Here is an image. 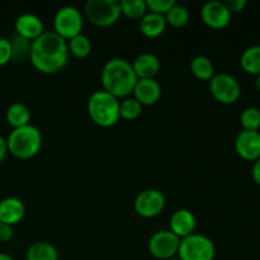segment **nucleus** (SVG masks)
<instances>
[{"label": "nucleus", "mask_w": 260, "mask_h": 260, "mask_svg": "<svg viewBox=\"0 0 260 260\" xmlns=\"http://www.w3.org/2000/svg\"><path fill=\"white\" fill-rule=\"evenodd\" d=\"M30 63L40 73L51 75L62 70L69 60L68 41L53 30L45 32L30 42Z\"/></svg>", "instance_id": "obj_1"}, {"label": "nucleus", "mask_w": 260, "mask_h": 260, "mask_svg": "<svg viewBox=\"0 0 260 260\" xmlns=\"http://www.w3.org/2000/svg\"><path fill=\"white\" fill-rule=\"evenodd\" d=\"M101 81L103 89L111 95L126 98L134 91L137 76L129 61L121 57H114L107 61L102 69Z\"/></svg>", "instance_id": "obj_2"}, {"label": "nucleus", "mask_w": 260, "mask_h": 260, "mask_svg": "<svg viewBox=\"0 0 260 260\" xmlns=\"http://www.w3.org/2000/svg\"><path fill=\"white\" fill-rule=\"evenodd\" d=\"M8 152L20 160L32 159L41 151L42 135L33 124L14 128L7 139Z\"/></svg>", "instance_id": "obj_3"}, {"label": "nucleus", "mask_w": 260, "mask_h": 260, "mask_svg": "<svg viewBox=\"0 0 260 260\" xmlns=\"http://www.w3.org/2000/svg\"><path fill=\"white\" fill-rule=\"evenodd\" d=\"M88 114L99 127L109 128L118 123L119 102L104 90H96L88 99Z\"/></svg>", "instance_id": "obj_4"}, {"label": "nucleus", "mask_w": 260, "mask_h": 260, "mask_svg": "<svg viewBox=\"0 0 260 260\" xmlns=\"http://www.w3.org/2000/svg\"><path fill=\"white\" fill-rule=\"evenodd\" d=\"M85 18L96 27H109L121 18V5L117 0H88L84 5Z\"/></svg>", "instance_id": "obj_5"}, {"label": "nucleus", "mask_w": 260, "mask_h": 260, "mask_svg": "<svg viewBox=\"0 0 260 260\" xmlns=\"http://www.w3.org/2000/svg\"><path fill=\"white\" fill-rule=\"evenodd\" d=\"M216 248L213 241L202 234H192L182 239L178 249L180 260H213Z\"/></svg>", "instance_id": "obj_6"}, {"label": "nucleus", "mask_w": 260, "mask_h": 260, "mask_svg": "<svg viewBox=\"0 0 260 260\" xmlns=\"http://www.w3.org/2000/svg\"><path fill=\"white\" fill-rule=\"evenodd\" d=\"M84 27L83 14L73 5L61 7L53 17V32L65 41L80 35Z\"/></svg>", "instance_id": "obj_7"}, {"label": "nucleus", "mask_w": 260, "mask_h": 260, "mask_svg": "<svg viewBox=\"0 0 260 260\" xmlns=\"http://www.w3.org/2000/svg\"><path fill=\"white\" fill-rule=\"evenodd\" d=\"M210 93L218 103L230 106L236 103L240 98L241 86L230 74H215V76L210 80Z\"/></svg>", "instance_id": "obj_8"}, {"label": "nucleus", "mask_w": 260, "mask_h": 260, "mask_svg": "<svg viewBox=\"0 0 260 260\" xmlns=\"http://www.w3.org/2000/svg\"><path fill=\"white\" fill-rule=\"evenodd\" d=\"M167 200L157 189H145L136 196L134 202L135 212L144 218H154L164 211Z\"/></svg>", "instance_id": "obj_9"}, {"label": "nucleus", "mask_w": 260, "mask_h": 260, "mask_svg": "<svg viewBox=\"0 0 260 260\" xmlns=\"http://www.w3.org/2000/svg\"><path fill=\"white\" fill-rule=\"evenodd\" d=\"M180 239L170 230H160L152 234L149 240V251L154 258L168 260L178 255Z\"/></svg>", "instance_id": "obj_10"}, {"label": "nucleus", "mask_w": 260, "mask_h": 260, "mask_svg": "<svg viewBox=\"0 0 260 260\" xmlns=\"http://www.w3.org/2000/svg\"><path fill=\"white\" fill-rule=\"evenodd\" d=\"M231 13L222 2H208L201 10V18L207 27L212 29H222L231 22Z\"/></svg>", "instance_id": "obj_11"}, {"label": "nucleus", "mask_w": 260, "mask_h": 260, "mask_svg": "<svg viewBox=\"0 0 260 260\" xmlns=\"http://www.w3.org/2000/svg\"><path fill=\"white\" fill-rule=\"evenodd\" d=\"M236 154L246 161H255L260 157V132L245 131L239 132L235 140Z\"/></svg>", "instance_id": "obj_12"}, {"label": "nucleus", "mask_w": 260, "mask_h": 260, "mask_svg": "<svg viewBox=\"0 0 260 260\" xmlns=\"http://www.w3.org/2000/svg\"><path fill=\"white\" fill-rule=\"evenodd\" d=\"M14 28L17 36L30 41V42L45 33V25H43L42 19L37 15L30 14V13L20 14L15 19Z\"/></svg>", "instance_id": "obj_13"}, {"label": "nucleus", "mask_w": 260, "mask_h": 260, "mask_svg": "<svg viewBox=\"0 0 260 260\" xmlns=\"http://www.w3.org/2000/svg\"><path fill=\"white\" fill-rule=\"evenodd\" d=\"M132 94L141 106H154L161 98V86L155 79H137Z\"/></svg>", "instance_id": "obj_14"}, {"label": "nucleus", "mask_w": 260, "mask_h": 260, "mask_svg": "<svg viewBox=\"0 0 260 260\" xmlns=\"http://www.w3.org/2000/svg\"><path fill=\"white\" fill-rule=\"evenodd\" d=\"M196 223L197 221H196V216L193 215L192 211L183 208V210L175 211L172 215L169 230L182 240V239L194 234Z\"/></svg>", "instance_id": "obj_15"}, {"label": "nucleus", "mask_w": 260, "mask_h": 260, "mask_svg": "<svg viewBox=\"0 0 260 260\" xmlns=\"http://www.w3.org/2000/svg\"><path fill=\"white\" fill-rule=\"evenodd\" d=\"M25 215V206L19 198L8 197L0 201V222L14 226L23 220Z\"/></svg>", "instance_id": "obj_16"}, {"label": "nucleus", "mask_w": 260, "mask_h": 260, "mask_svg": "<svg viewBox=\"0 0 260 260\" xmlns=\"http://www.w3.org/2000/svg\"><path fill=\"white\" fill-rule=\"evenodd\" d=\"M137 79H155L160 71V60L152 53H141L132 62Z\"/></svg>", "instance_id": "obj_17"}, {"label": "nucleus", "mask_w": 260, "mask_h": 260, "mask_svg": "<svg viewBox=\"0 0 260 260\" xmlns=\"http://www.w3.org/2000/svg\"><path fill=\"white\" fill-rule=\"evenodd\" d=\"M165 28H167V22L164 15L147 12L140 19V30L147 38L159 37L164 33Z\"/></svg>", "instance_id": "obj_18"}, {"label": "nucleus", "mask_w": 260, "mask_h": 260, "mask_svg": "<svg viewBox=\"0 0 260 260\" xmlns=\"http://www.w3.org/2000/svg\"><path fill=\"white\" fill-rule=\"evenodd\" d=\"M5 118H7L9 126L13 127V129L19 128V127L29 124L30 111L24 103L17 102V103H13L8 107Z\"/></svg>", "instance_id": "obj_19"}, {"label": "nucleus", "mask_w": 260, "mask_h": 260, "mask_svg": "<svg viewBox=\"0 0 260 260\" xmlns=\"http://www.w3.org/2000/svg\"><path fill=\"white\" fill-rule=\"evenodd\" d=\"M25 260H58V251L51 243L37 241L28 248Z\"/></svg>", "instance_id": "obj_20"}, {"label": "nucleus", "mask_w": 260, "mask_h": 260, "mask_svg": "<svg viewBox=\"0 0 260 260\" xmlns=\"http://www.w3.org/2000/svg\"><path fill=\"white\" fill-rule=\"evenodd\" d=\"M240 66L246 74L260 75V46L246 48L240 57Z\"/></svg>", "instance_id": "obj_21"}, {"label": "nucleus", "mask_w": 260, "mask_h": 260, "mask_svg": "<svg viewBox=\"0 0 260 260\" xmlns=\"http://www.w3.org/2000/svg\"><path fill=\"white\" fill-rule=\"evenodd\" d=\"M190 71L194 78L203 81H210L215 76V68L212 61L206 56H196L190 61Z\"/></svg>", "instance_id": "obj_22"}, {"label": "nucleus", "mask_w": 260, "mask_h": 260, "mask_svg": "<svg viewBox=\"0 0 260 260\" xmlns=\"http://www.w3.org/2000/svg\"><path fill=\"white\" fill-rule=\"evenodd\" d=\"M68 48L69 53H71L74 57L85 58L91 52V42L85 35L80 33L68 41Z\"/></svg>", "instance_id": "obj_23"}, {"label": "nucleus", "mask_w": 260, "mask_h": 260, "mask_svg": "<svg viewBox=\"0 0 260 260\" xmlns=\"http://www.w3.org/2000/svg\"><path fill=\"white\" fill-rule=\"evenodd\" d=\"M164 17L167 25H170L173 28H183L189 22V12H188V9L183 5L177 4V3L170 8V10Z\"/></svg>", "instance_id": "obj_24"}, {"label": "nucleus", "mask_w": 260, "mask_h": 260, "mask_svg": "<svg viewBox=\"0 0 260 260\" xmlns=\"http://www.w3.org/2000/svg\"><path fill=\"white\" fill-rule=\"evenodd\" d=\"M121 12L124 17L134 20H140L147 13V5L145 0H122L119 2Z\"/></svg>", "instance_id": "obj_25"}, {"label": "nucleus", "mask_w": 260, "mask_h": 260, "mask_svg": "<svg viewBox=\"0 0 260 260\" xmlns=\"http://www.w3.org/2000/svg\"><path fill=\"white\" fill-rule=\"evenodd\" d=\"M142 113V106L135 98H126L119 103V118L134 121Z\"/></svg>", "instance_id": "obj_26"}, {"label": "nucleus", "mask_w": 260, "mask_h": 260, "mask_svg": "<svg viewBox=\"0 0 260 260\" xmlns=\"http://www.w3.org/2000/svg\"><path fill=\"white\" fill-rule=\"evenodd\" d=\"M240 123L245 131H259L260 111L255 107H249L241 112Z\"/></svg>", "instance_id": "obj_27"}, {"label": "nucleus", "mask_w": 260, "mask_h": 260, "mask_svg": "<svg viewBox=\"0 0 260 260\" xmlns=\"http://www.w3.org/2000/svg\"><path fill=\"white\" fill-rule=\"evenodd\" d=\"M9 41L10 45H12V60H22V58L29 56L30 41L24 40V38L19 37V36H14V37Z\"/></svg>", "instance_id": "obj_28"}, {"label": "nucleus", "mask_w": 260, "mask_h": 260, "mask_svg": "<svg viewBox=\"0 0 260 260\" xmlns=\"http://www.w3.org/2000/svg\"><path fill=\"white\" fill-rule=\"evenodd\" d=\"M175 4L174 0H147V12L155 14L165 15L170 10V8Z\"/></svg>", "instance_id": "obj_29"}, {"label": "nucleus", "mask_w": 260, "mask_h": 260, "mask_svg": "<svg viewBox=\"0 0 260 260\" xmlns=\"http://www.w3.org/2000/svg\"><path fill=\"white\" fill-rule=\"evenodd\" d=\"M12 45L8 38L0 37V66L7 65L9 61H12Z\"/></svg>", "instance_id": "obj_30"}, {"label": "nucleus", "mask_w": 260, "mask_h": 260, "mask_svg": "<svg viewBox=\"0 0 260 260\" xmlns=\"http://www.w3.org/2000/svg\"><path fill=\"white\" fill-rule=\"evenodd\" d=\"M225 5L233 14V13L243 12L246 5H248V2L246 0H228V2H225Z\"/></svg>", "instance_id": "obj_31"}, {"label": "nucleus", "mask_w": 260, "mask_h": 260, "mask_svg": "<svg viewBox=\"0 0 260 260\" xmlns=\"http://www.w3.org/2000/svg\"><path fill=\"white\" fill-rule=\"evenodd\" d=\"M13 226L0 222V243H8L13 239Z\"/></svg>", "instance_id": "obj_32"}, {"label": "nucleus", "mask_w": 260, "mask_h": 260, "mask_svg": "<svg viewBox=\"0 0 260 260\" xmlns=\"http://www.w3.org/2000/svg\"><path fill=\"white\" fill-rule=\"evenodd\" d=\"M251 178L256 184L260 185V157L254 161L253 168H251Z\"/></svg>", "instance_id": "obj_33"}, {"label": "nucleus", "mask_w": 260, "mask_h": 260, "mask_svg": "<svg viewBox=\"0 0 260 260\" xmlns=\"http://www.w3.org/2000/svg\"><path fill=\"white\" fill-rule=\"evenodd\" d=\"M8 154V147H7V140L0 135V164L4 161L5 156Z\"/></svg>", "instance_id": "obj_34"}, {"label": "nucleus", "mask_w": 260, "mask_h": 260, "mask_svg": "<svg viewBox=\"0 0 260 260\" xmlns=\"http://www.w3.org/2000/svg\"><path fill=\"white\" fill-rule=\"evenodd\" d=\"M0 260H14V259H13L10 255H8V254L0 253Z\"/></svg>", "instance_id": "obj_35"}, {"label": "nucleus", "mask_w": 260, "mask_h": 260, "mask_svg": "<svg viewBox=\"0 0 260 260\" xmlns=\"http://www.w3.org/2000/svg\"><path fill=\"white\" fill-rule=\"evenodd\" d=\"M255 88H256V90L260 93V75H258L255 78Z\"/></svg>", "instance_id": "obj_36"}, {"label": "nucleus", "mask_w": 260, "mask_h": 260, "mask_svg": "<svg viewBox=\"0 0 260 260\" xmlns=\"http://www.w3.org/2000/svg\"><path fill=\"white\" fill-rule=\"evenodd\" d=\"M168 260H180V259L178 258V255H177V256H173V258H170V259H168Z\"/></svg>", "instance_id": "obj_37"}]
</instances>
